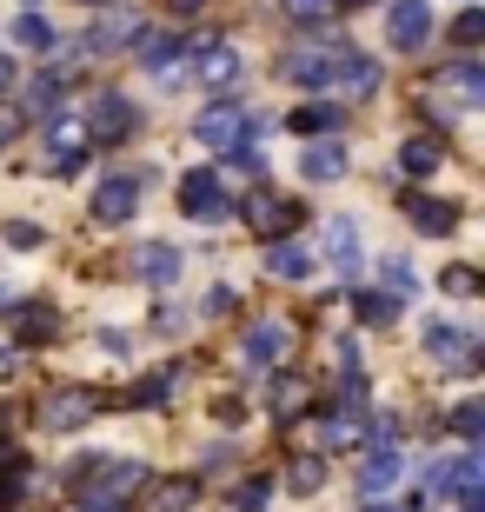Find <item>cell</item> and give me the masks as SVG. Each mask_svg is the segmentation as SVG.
I'll use <instances>...</instances> for the list:
<instances>
[{"label":"cell","instance_id":"obj_1","mask_svg":"<svg viewBox=\"0 0 485 512\" xmlns=\"http://www.w3.org/2000/svg\"><path fill=\"white\" fill-rule=\"evenodd\" d=\"M180 207H187L193 220H206V227H220L226 213H233V193L220 187V173H213V167H200V173L180 180Z\"/></svg>","mask_w":485,"mask_h":512},{"label":"cell","instance_id":"obj_2","mask_svg":"<svg viewBox=\"0 0 485 512\" xmlns=\"http://www.w3.org/2000/svg\"><path fill=\"white\" fill-rule=\"evenodd\" d=\"M339 60H346V47H299V54L280 60V74L293 80V87H339Z\"/></svg>","mask_w":485,"mask_h":512},{"label":"cell","instance_id":"obj_3","mask_svg":"<svg viewBox=\"0 0 485 512\" xmlns=\"http://www.w3.org/2000/svg\"><path fill=\"white\" fill-rule=\"evenodd\" d=\"M386 40L399 47V54H419L432 40V7L426 0H392V14H386Z\"/></svg>","mask_w":485,"mask_h":512},{"label":"cell","instance_id":"obj_4","mask_svg":"<svg viewBox=\"0 0 485 512\" xmlns=\"http://www.w3.org/2000/svg\"><path fill=\"white\" fill-rule=\"evenodd\" d=\"M133 207H140V173H107L94 193V220L100 227H127Z\"/></svg>","mask_w":485,"mask_h":512},{"label":"cell","instance_id":"obj_5","mask_svg":"<svg viewBox=\"0 0 485 512\" xmlns=\"http://www.w3.org/2000/svg\"><path fill=\"white\" fill-rule=\"evenodd\" d=\"M193 133H200V147H213L226 160V153L246 147V114H240V107H206V114L193 120Z\"/></svg>","mask_w":485,"mask_h":512},{"label":"cell","instance_id":"obj_6","mask_svg":"<svg viewBox=\"0 0 485 512\" xmlns=\"http://www.w3.org/2000/svg\"><path fill=\"white\" fill-rule=\"evenodd\" d=\"M326 260H333L339 280H359V266H366V247H359V220H353V213L326 220Z\"/></svg>","mask_w":485,"mask_h":512},{"label":"cell","instance_id":"obj_7","mask_svg":"<svg viewBox=\"0 0 485 512\" xmlns=\"http://www.w3.org/2000/svg\"><path fill=\"white\" fill-rule=\"evenodd\" d=\"M426 353H432L439 366H459V373H466V366L479 360V340H472V326L432 320V326H426Z\"/></svg>","mask_w":485,"mask_h":512},{"label":"cell","instance_id":"obj_8","mask_svg":"<svg viewBox=\"0 0 485 512\" xmlns=\"http://www.w3.org/2000/svg\"><path fill=\"white\" fill-rule=\"evenodd\" d=\"M240 353L253 366H280L286 353H293V326H286V320H253V326H246V340H240Z\"/></svg>","mask_w":485,"mask_h":512},{"label":"cell","instance_id":"obj_9","mask_svg":"<svg viewBox=\"0 0 485 512\" xmlns=\"http://www.w3.org/2000/svg\"><path fill=\"white\" fill-rule=\"evenodd\" d=\"M133 280L140 286H173L180 280V253H173L167 240H140V247H133Z\"/></svg>","mask_w":485,"mask_h":512},{"label":"cell","instance_id":"obj_10","mask_svg":"<svg viewBox=\"0 0 485 512\" xmlns=\"http://www.w3.org/2000/svg\"><path fill=\"white\" fill-rule=\"evenodd\" d=\"M240 213H246V220H253V227L266 233V240H286V233L299 227V207H293V200H273V193H266V187L253 193V200H246Z\"/></svg>","mask_w":485,"mask_h":512},{"label":"cell","instance_id":"obj_11","mask_svg":"<svg viewBox=\"0 0 485 512\" xmlns=\"http://www.w3.org/2000/svg\"><path fill=\"white\" fill-rule=\"evenodd\" d=\"M406 220L426 233V240H446V233L459 227V207H452V200H432V193H406Z\"/></svg>","mask_w":485,"mask_h":512},{"label":"cell","instance_id":"obj_12","mask_svg":"<svg viewBox=\"0 0 485 512\" xmlns=\"http://www.w3.org/2000/svg\"><path fill=\"white\" fill-rule=\"evenodd\" d=\"M87 127H94V140H127L133 133V100L127 94H100L94 107H87Z\"/></svg>","mask_w":485,"mask_h":512},{"label":"cell","instance_id":"obj_13","mask_svg":"<svg viewBox=\"0 0 485 512\" xmlns=\"http://www.w3.org/2000/svg\"><path fill=\"white\" fill-rule=\"evenodd\" d=\"M392 486H399V446H373V453L359 459V493L386 499Z\"/></svg>","mask_w":485,"mask_h":512},{"label":"cell","instance_id":"obj_14","mask_svg":"<svg viewBox=\"0 0 485 512\" xmlns=\"http://www.w3.org/2000/svg\"><path fill=\"white\" fill-rule=\"evenodd\" d=\"M87 473H94V493L87 499H120V506H127V493L133 486H147V466H133V459H120V466H87Z\"/></svg>","mask_w":485,"mask_h":512},{"label":"cell","instance_id":"obj_15","mask_svg":"<svg viewBox=\"0 0 485 512\" xmlns=\"http://www.w3.org/2000/svg\"><path fill=\"white\" fill-rule=\"evenodd\" d=\"M299 173H306V180H319V187H326V180H346V147H339V133L313 140V147H306V160H299Z\"/></svg>","mask_w":485,"mask_h":512},{"label":"cell","instance_id":"obj_16","mask_svg":"<svg viewBox=\"0 0 485 512\" xmlns=\"http://www.w3.org/2000/svg\"><path fill=\"white\" fill-rule=\"evenodd\" d=\"M94 406H100L94 393H54L47 406H40V419H47L54 433H74V426H87V419H94Z\"/></svg>","mask_w":485,"mask_h":512},{"label":"cell","instance_id":"obj_17","mask_svg":"<svg viewBox=\"0 0 485 512\" xmlns=\"http://www.w3.org/2000/svg\"><path fill=\"white\" fill-rule=\"evenodd\" d=\"M439 87H446V94H459V107H479L485 100V67L479 60H452V67H439Z\"/></svg>","mask_w":485,"mask_h":512},{"label":"cell","instance_id":"obj_18","mask_svg":"<svg viewBox=\"0 0 485 512\" xmlns=\"http://www.w3.org/2000/svg\"><path fill=\"white\" fill-rule=\"evenodd\" d=\"M306 380H299V373H273V386H266V413L273 419H299L306 413Z\"/></svg>","mask_w":485,"mask_h":512},{"label":"cell","instance_id":"obj_19","mask_svg":"<svg viewBox=\"0 0 485 512\" xmlns=\"http://www.w3.org/2000/svg\"><path fill=\"white\" fill-rule=\"evenodd\" d=\"M379 80H386V67H379L373 54L346 47V60H339V87H346V94H379Z\"/></svg>","mask_w":485,"mask_h":512},{"label":"cell","instance_id":"obj_20","mask_svg":"<svg viewBox=\"0 0 485 512\" xmlns=\"http://www.w3.org/2000/svg\"><path fill=\"white\" fill-rule=\"evenodd\" d=\"M359 413H346V406H333V413H319V453H346V446H359Z\"/></svg>","mask_w":485,"mask_h":512},{"label":"cell","instance_id":"obj_21","mask_svg":"<svg viewBox=\"0 0 485 512\" xmlns=\"http://www.w3.org/2000/svg\"><path fill=\"white\" fill-rule=\"evenodd\" d=\"M266 273H273V280H306V273H313V253L299 247V240H273V247H266Z\"/></svg>","mask_w":485,"mask_h":512},{"label":"cell","instance_id":"obj_22","mask_svg":"<svg viewBox=\"0 0 485 512\" xmlns=\"http://www.w3.org/2000/svg\"><path fill=\"white\" fill-rule=\"evenodd\" d=\"M439 160H446L439 140H406V147H399V180H432Z\"/></svg>","mask_w":485,"mask_h":512},{"label":"cell","instance_id":"obj_23","mask_svg":"<svg viewBox=\"0 0 485 512\" xmlns=\"http://www.w3.org/2000/svg\"><path fill=\"white\" fill-rule=\"evenodd\" d=\"M133 40H140V14H133V7H113V14L94 27L87 47H133Z\"/></svg>","mask_w":485,"mask_h":512},{"label":"cell","instance_id":"obj_24","mask_svg":"<svg viewBox=\"0 0 485 512\" xmlns=\"http://www.w3.org/2000/svg\"><path fill=\"white\" fill-rule=\"evenodd\" d=\"M286 127H299V133H313V140H319V133H339V127H346V114H339L333 100H306L299 114H286Z\"/></svg>","mask_w":485,"mask_h":512},{"label":"cell","instance_id":"obj_25","mask_svg":"<svg viewBox=\"0 0 485 512\" xmlns=\"http://www.w3.org/2000/svg\"><path fill=\"white\" fill-rule=\"evenodd\" d=\"M20 340H27V346L60 340V313H54V306H20Z\"/></svg>","mask_w":485,"mask_h":512},{"label":"cell","instance_id":"obj_26","mask_svg":"<svg viewBox=\"0 0 485 512\" xmlns=\"http://www.w3.org/2000/svg\"><path fill=\"white\" fill-rule=\"evenodd\" d=\"M14 47L47 54V47H54V20H47V14H14Z\"/></svg>","mask_w":485,"mask_h":512},{"label":"cell","instance_id":"obj_27","mask_svg":"<svg viewBox=\"0 0 485 512\" xmlns=\"http://www.w3.org/2000/svg\"><path fill=\"white\" fill-rule=\"evenodd\" d=\"M193 499H200L193 479H167V486H153V493H147V512H187Z\"/></svg>","mask_w":485,"mask_h":512},{"label":"cell","instance_id":"obj_28","mask_svg":"<svg viewBox=\"0 0 485 512\" xmlns=\"http://www.w3.org/2000/svg\"><path fill=\"white\" fill-rule=\"evenodd\" d=\"M193 74L220 87V80H233V74H240V54H233V47H213V40H206V47H200V67H193Z\"/></svg>","mask_w":485,"mask_h":512},{"label":"cell","instance_id":"obj_29","mask_svg":"<svg viewBox=\"0 0 485 512\" xmlns=\"http://www.w3.org/2000/svg\"><path fill=\"white\" fill-rule=\"evenodd\" d=\"M286 486H293V493H319V486H326V453H299L293 466H286Z\"/></svg>","mask_w":485,"mask_h":512},{"label":"cell","instance_id":"obj_30","mask_svg":"<svg viewBox=\"0 0 485 512\" xmlns=\"http://www.w3.org/2000/svg\"><path fill=\"white\" fill-rule=\"evenodd\" d=\"M173 386H180V366H167V373H147V380H140V386H133V406H167V399H173Z\"/></svg>","mask_w":485,"mask_h":512},{"label":"cell","instance_id":"obj_31","mask_svg":"<svg viewBox=\"0 0 485 512\" xmlns=\"http://www.w3.org/2000/svg\"><path fill=\"white\" fill-rule=\"evenodd\" d=\"M353 306H359V320H366V326H392V320H399V300H392V293H373V286L353 293Z\"/></svg>","mask_w":485,"mask_h":512},{"label":"cell","instance_id":"obj_32","mask_svg":"<svg viewBox=\"0 0 485 512\" xmlns=\"http://www.w3.org/2000/svg\"><path fill=\"white\" fill-rule=\"evenodd\" d=\"M452 433L466 439V446H479V433H485V399H459V406H452Z\"/></svg>","mask_w":485,"mask_h":512},{"label":"cell","instance_id":"obj_33","mask_svg":"<svg viewBox=\"0 0 485 512\" xmlns=\"http://www.w3.org/2000/svg\"><path fill=\"white\" fill-rule=\"evenodd\" d=\"M419 499H452V459H432L426 473H419ZM412 499V506H419Z\"/></svg>","mask_w":485,"mask_h":512},{"label":"cell","instance_id":"obj_34","mask_svg":"<svg viewBox=\"0 0 485 512\" xmlns=\"http://www.w3.org/2000/svg\"><path fill=\"white\" fill-rule=\"evenodd\" d=\"M386 293L392 300H412V293H419V273H412L406 260H386Z\"/></svg>","mask_w":485,"mask_h":512},{"label":"cell","instance_id":"obj_35","mask_svg":"<svg viewBox=\"0 0 485 512\" xmlns=\"http://www.w3.org/2000/svg\"><path fill=\"white\" fill-rule=\"evenodd\" d=\"M452 40H459V47H479L485 40V7H466V14L452 20Z\"/></svg>","mask_w":485,"mask_h":512},{"label":"cell","instance_id":"obj_36","mask_svg":"<svg viewBox=\"0 0 485 512\" xmlns=\"http://www.w3.org/2000/svg\"><path fill=\"white\" fill-rule=\"evenodd\" d=\"M280 7H286V14L299 20V27H319V20L333 14V0H280Z\"/></svg>","mask_w":485,"mask_h":512},{"label":"cell","instance_id":"obj_37","mask_svg":"<svg viewBox=\"0 0 485 512\" xmlns=\"http://www.w3.org/2000/svg\"><path fill=\"white\" fill-rule=\"evenodd\" d=\"M80 167H87V147H80V140H67V147H54V173H60V180H74Z\"/></svg>","mask_w":485,"mask_h":512},{"label":"cell","instance_id":"obj_38","mask_svg":"<svg viewBox=\"0 0 485 512\" xmlns=\"http://www.w3.org/2000/svg\"><path fill=\"white\" fill-rule=\"evenodd\" d=\"M266 493H273L266 479H246L240 493H233V512H266Z\"/></svg>","mask_w":485,"mask_h":512},{"label":"cell","instance_id":"obj_39","mask_svg":"<svg viewBox=\"0 0 485 512\" xmlns=\"http://www.w3.org/2000/svg\"><path fill=\"white\" fill-rule=\"evenodd\" d=\"M439 286L466 300V293H479V273H472V266H446V273H439Z\"/></svg>","mask_w":485,"mask_h":512},{"label":"cell","instance_id":"obj_40","mask_svg":"<svg viewBox=\"0 0 485 512\" xmlns=\"http://www.w3.org/2000/svg\"><path fill=\"white\" fill-rule=\"evenodd\" d=\"M7 240H14L20 253H34L40 247V227H34V220H14V227H7Z\"/></svg>","mask_w":485,"mask_h":512},{"label":"cell","instance_id":"obj_41","mask_svg":"<svg viewBox=\"0 0 485 512\" xmlns=\"http://www.w3.org/2000/svg\"><path fill=\"white\" fill-rule=\"evenodd\" d=\"M127 333H120V326H107V333H100V353H113V360H127Z\"/></svg>","mask_w":485,"mask_h":512},{"label":"cell","instance_id":"obj_42","mask_svg":"<svg viewBox=\"0 0 485 512\" xmlns=\"http://www.w3.org/2000/svg\"><path fill=\"white\" fill-rule=\"evenodd\" d=\"M80 512H127V506H120V499H87L80 493Z\"/></svg>","mask_w":485,"mask_h":512},{"label":"cell","instance_id":"obj_43","mask_svg":"<svg viewBox=\"0 0 485 512\" xmlns=\"http://www.w3.org/2000/svg\"><path fill=\"white\" fill-rule=\"evenodd\" d=\"M167 7H173V14H200L206 0H167Z\"/></svg>","mask_w":485,"mask_h":512},{"label":"cell","instance_id":"obj_44","mask_svg":"<svg viewBox=\"0 0 485 512\" xmlns=\"http://www.w3.org/2000/svg\"><path fill=\"white\" fill-rule=\"evenodd\" d=\"M14 80H20V74H14V60L0 54V87H14Z\"/></svg>","mask_w":485,"mask_h":512},{"label":"cell","instance_id":"obj_45","mask_svg":"<svg viewBox=\"0 0 485 512\" xmlns=\"http://www.w3.org/2000/svg\"><path fill=\"white\" fill-rule=\"evenodd\" d=\"M7 306H20V293H14V286H0V313H7Z\"/></svg>","mask_w":485,"mask_h":512},{"label":"cell","instance_id":"obj_46","mask_svg":"<svg viewBox=\"0 0 485 512\" xmlns=\"http://www.w3.org/2000/svg\"><path fill=\"white\" fill-rule=\"evenodd\" d=\"M359 512H392V506H386V499H366V506H359Z\"/></svg>","mask_w":485,"mask_h":512},{"label":"cell","instance_id":"obj_47","mask_svg":"<svg viewBox=\"0 0 485 512\" xmlns=\"http://www.w3.org/2000/svg\"><path fill=\"white\" fill-rule=\"evenodd\" d=\"M333 7H373V0H333Z\"/></svg>","mask_w":485,"mask_h":512},{"label":"cell","instance_id":"obj_48","mask_svg":"<svg viewBox=\"0 0 485 512\" xmlns=\"http://www.w3.org/2000/svg\"><path fill=\"white\" fill-rule=\"evenodd\" d=\"M0 459H14V446H7V439H0Z\"/></svg>","mask_w":485,"mask_h":512}]
</instances>
